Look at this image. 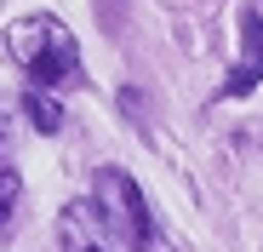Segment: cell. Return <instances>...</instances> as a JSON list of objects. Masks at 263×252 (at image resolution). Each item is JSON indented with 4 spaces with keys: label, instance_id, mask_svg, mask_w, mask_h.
<instances>
[{
    "label": "cell",
    "instance_id": "6da1fadb",
    "mask_svg": "<svg viewBox=\"0 0 263 252\" xmlns=\"http://www.w3.org/2000/svg\"><path fill=\"white\" fill-rule=\"evenodd\" d=\"M0 46H6V58L34 80L40 92L74 86V80H80V46H74V34H69L52 12H29V17L6 23Z\"/></svg>",
    "mask_w": 263,
    "mask_h": 252
},
{
    "label": "cell",
    "instance_id": "7a4b0ae2",
    "mask_svg": "<svg viewBox=\"0 0 263 252\" xmlns=\"http://www.w3.org/2000/svg\"><path fill=\"white\" fill-rule=\"evenodd\" d=\"M92 212H98V224H103V229H109L126 252H178L172 241H160V229H155V218H149L143 189L132 184L120 166H103V172H98Z\"/></svg>",
    "mask_w": 263,
    "mask_h": 252
},
{
    "label": "cell",
    "instance_id": "3957f363",
    "mask_svg": "<svg viewBox=\"0 0 263 252\" xmlns=\"http://www.w3.org/2000/svg\"><path fill=\"white\" fill-rule=\"evenodd\" d=\"M263 80V0H246L240 12V69H229L223 80V98H240Z\"/></svg>",
    "mask_w": 263,
    "mask_h": 252
},
{
    "label": "cell",
    "instance_id": "277c9868",
    "mask_svg": "<svg viewBox=\"0 0 263 252\" xmlns=\"http://www.w3.org/2000/svg\"><path fill=\"white\" fill-rule=\"evenodd\" d=\"M58 235H63V252H109L98 241V212H92V201H69L63 212H58Z\"/></svg>",
    "mask_w": 263,
    "mask_h": 252
},
{
    "label": "cell",
    "instance_id": "5b68a950",
    "mask_svg": "<svg viewBox=\"0 0 263 252\" xmlns=\"http://www.w3.org/2000/svg\"><path fill=\"white\" fill-rule=\"evenodd\" d=\"M23 109H29V120H34V132H46V138H52L58 126H63V109H58V98H46L40 86L23 98Z\"/></svg>",
    "mask_w": 263,
    "mask_h": 252
},
{
    "label": "cell",
    "instance_id": "8992f818",
    "mask_svg": "<svg viewBox=\"0 0 263 252\" xmlns=\"http://www.w3.org/2000/svg\"><path fill=\"white\" fill-rule=\"evenodd\" d=\"M12 206H17V172L6 160H0V235H6V218H12Z\"/></svg>",
    "mask_w": 263,
    "mask_h": 252
}]
</instances>
